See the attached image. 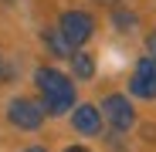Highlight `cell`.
I'll return each instance as SVG.
<instances>
[{
    "instance_id": "8",
    "label": "cell",
    "mask_w": 156,
    "mask_h": 152,
    "mask_svg": "<svg viewBox=\"0 0 156 152\" xmlns=\"http://www.w3.org/2000/svg\"><path fill=\"white\" fill-rule=\"evenodd\" d=\"M44 44L51 54H58V58H71V44L58 34V31H44Z\"/></svg>"
},
{
    "instance_id": "12",
    "label": "cell",
    "mask_w": 156,
    "mask_h": 152,
    "mask_svg": "<svg viewBox=\"0 0 156 152\" xmlns=\"http://www.w3.org/2000/svg\"><path fill=\"white\" fill-rule=\"evenodd\" d=\"M24 152H48V149H41V145H31V149H24Z\"/></svg>"
},
{
    "instance_id": "5",
    "label": "cell",
    "mask_w": 156,
    "mask_h": 152,
    "mask_svg": "<svg viewBox=\"0 0 156 152\" xmlns=\"http://www.w3.org/2000/svg\"><path fill=\"white\" fill-rule=\"evenodd\" d=\"M129 91L136 98H156V61L139 58L133 78H129Z\"/></svg>"
},
{
    "instance_id": "1",
    "label": "cell",
    "mask_w": 156,
    "mask_h": 152,
    "mask_svg": "<svg viewBox=\"0 0 156 152\" xmlns=\"http://www.w3.org/2000/svg\"><path fill=\"white\" fill-rule=\"evenodd\" d=\"M34 81L41 91V108L44 115H65L75 112V85L68 74H61L58 68H37Z\"/></svg>"
},
{
    "instance_id": "9",
    "label": "cell",
    "mask_w": 156,
    "mask_h": 152,
    "mask_svg": "<svg viewBox=\"0 0 156 152\" xmlns=\"http://www.w3.org/2000/svg\"><path fill=\"white\" fill-rule=\"evenodd\" d=\"M112 24L119 31H136V14H129V10H115L112 14Z\"/></svg>"
},
{
    "instance_id": "2",
    "label": "cell",
    "mask_w": 156,
    "mask_h": 152,
    "mask_svg": "<svg viewBox=\"0 0 156 152\" xmlns=\"http://www.w3.org/2000/svg\"><path fill=\"white\" fill-rule=\"evenodd\" d=\"M58 34L71 44V47H82L92 34H95V17L85 10H65L58 20Z\"/></svg>"
},
{
    "instance_id": "7",
    "label": "cell",
    "mask_w": 156,
    "mask_h": 152,
    "mask_svg": "<svg viewBox=\"0 0 156 152\" xmlns=\"http://www.w3.org/2000/svg\"><path fill=\"white\" fill-rule=\"evenodd\" d=\"M71 68H75L78 78H95V58L88 51H75L71 54Z\"/></svg>"
},
{
    "instance_id": "3",
    "label": "cell",
    "mask_w": 156,
    "mask_h": 152,
    "mask_svg": "<svg viewBox=\"0 0 156 152\" xmlns=\"http://www.w3.org/2000/svg\"><path fill=\"white\" fill-rule=\"evenodd\" d=\"M102 118H109V125L115 132H129L136 125V112H133V101L126 95H105L102 98Z\"/></svg>"
},
{
    "instance_id": "4",
    "label": "cell",
    "mask_w": 156,
    "mask_h": 152,
    "mask_svg": "<svg viewBox=\"0 0 156 152\" xmlns=\"http://www.w3.org/2000/svg\"><path fill=\"white\" fill-rule=\"evenodd\" d=\"M7 118H10V125H17L24 132H37L44 125V108L34 98H14L7 105Z\"/></svg>"
},
{
    "instance_id": "13",
    "label": "cell",
    "mask_w": 156,
    "mask_h": 152,
    "mask_svg": "<svg viewBox=\"0 0 156 152\" xmlns=\"http://www.w3.org/2000/svg\"><path fill=\"white\" fill-rule=\"evenodd\" d=\"M98 4H119V0H98Z\"/></svg>"
},
{
    "instance_id": "11",
    "label": "cell",
    "mask_w": 156,
    "mask_h": 152,
    "mask_svg": "<svg viewBox=\"0 0 156 152\" xmlns=\"http://www.w3.org/2000/svg\"><path fill=\"white\" fill-rule=\"evenodd\" d=\"M65 152H92V149H85V145H68Z\"/></svg>"
},
{
    "instance_id": "6",
    "label": "cell",
    "mask_w": 156,
    "mask_h": 152,
    "mask_svg": "<svg viewBox=\"0 0 156 152\" xmlns=\"http://www.w3.org/2000/svg\"><path fill=\"white\" fill-rule=\"evenodd\" d=\"M71 125H75V132H82V135H98L102 132V112L95 105H75Z\"/></svg>"
},
{
    "instance_id": "14",
    "label": "cell",
    "mask_w": 156,
    "mask_h": 152,
    "mask_svg": "<svg viewBox=\"0 0 156 152\" xmlns=\"http://www.w3.org/2000/svg\"><path fill=\"white\" fill-rule=\"evenodd\" d=\"M0 71H4V58H0Z\"/></svg>"
},
{
    "instance_id": "10",
    "label": "cell",
    "mask_w": 156,
    "mask_h": 152,
    "mask_svg": "<svg viewBox=\"0 0 156 152\" xmlns=\"http://www.w3.org/2000/svg\"><path fill=\"white\" fill-rule=\"evenodd\" d=\"M146 58H149V61H156V31L146 37Z\"/></svg>"
}]
</instances>
